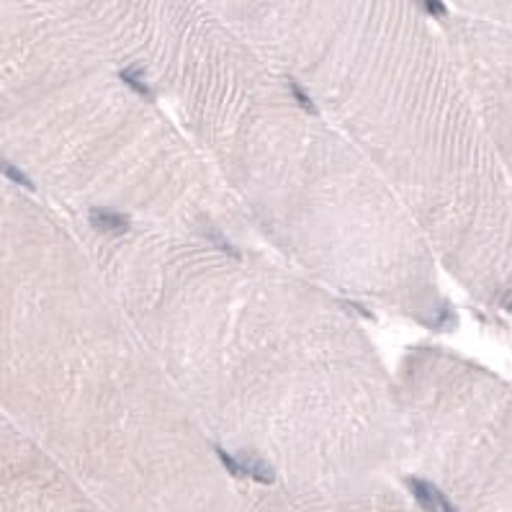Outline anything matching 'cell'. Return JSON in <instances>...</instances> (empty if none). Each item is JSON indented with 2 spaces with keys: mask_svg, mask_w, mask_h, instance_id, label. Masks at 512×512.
Listing matches in <instances>:
<instances>
[{
  "mask_svg": "<svg viewBox=\"0 0 512 512\" xmlns=\"http://www.w3.org/2000/svg\"><path fill=\"white\" fill-rule=\"evenodd\" d=\"M271 75L193 70L160 91L237 217L278 258L348 302L453 327L438 258L402 199L312 98Z\"/></svg>",
  "mask_w": 512,
  "mask_h": 512,
  "instance_id": "1",
  "label": "cell"
},
{
  "mask_svg": "<svg viewBox=\"0 0 512 512\" xmlns=\"http://www.w3.org/2000/svg\"><path fill=\"white\" fill-rule=\"evenodd\" d=\"M83 235L181 397H397L356 304L286 260L170 229Z\"/></svg>",
  "mask_w": 512,
  "mask_h": 512,
  "instance_id": "2",
  "label": "cell"
},
{
  "mask_svg": "<svg viewBox=\"0 0 512 512\" xmlns=\"http://www.w3.org/2000/svg\"><path fill=\"white\" fill-rule=\"evenodd\" d=\"M155 96L127 67L88 73L24 0H0V173L75 227L101 209L191 235L229 222L217 178Z\"/></svg>",
  "mask_w": 512,
  "mask_h": 512,
  "instance_id": "3",
  "label": "cell"
},
{
  "mask_svg": "<svg viewBox=\"0 0 512 512\" xmlns=\"http://www.w3.org/2000/svg\"><path fill=\"white\" fill-rule=\"evenodd\" d=\"M451 47L512 183V26H456Z\"/></svg>",
  "mask_w": 512,
  "mask_h": 512,
  "instance_id": "4",
  "label": "cell"
}]
</instances>
